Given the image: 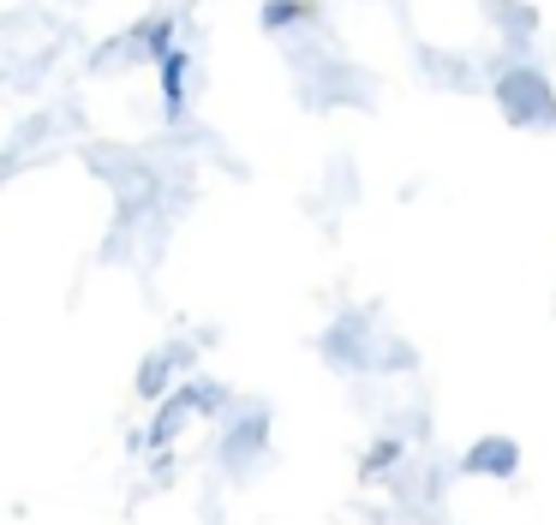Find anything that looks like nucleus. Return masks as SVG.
I'll return each instance as SVG.
<instances>
[{"instance_id":"obj_1","label":"nucleus","mask_w":556,"mask_h":525,"mask_svg":"<svg viewBox=\"0 0 556 525\" xmlns=\"http://www.w3.org/2000/svg\"><path fill=\"white\" fill-rule=\"evenodd\" d=\"M156 90H162V114H168V126H180L186 102H192V48L186 42H174L168 54L156 60Z\"/></svg>"},{"instance_id":"obj_2","label":"nucleus","mask_w":556,"mask_h":525,"mask_svg":"<svg viewBox=\"0 0 556 525\" xmlns=\"http://www.w3.org/2000/svg\"><path fill=\"white\" fill-rule=\"evenodd\" d=\"M180 376H192V341L156 346V353L138 364V394H144V400H162V394H168Z\"/></svg>"},{"instance_id":"obj_3","label":"nucleus","mask_w":556,"mask_h":525,"mask_svg":"<svg viewBox=\"0 0 556 525\" xmlns=\"http://www.w3.org/2000/svg\"><path fill=\"white\" fill-rule=\"evenodd\" d=\"M264 453V424H233V436L222 441V460H228V472H245V460H257Z\"/></svg>"},{"instance_id":"obj_4","label":"nucleus","mask_w":556,"mask_h":525,"mask_svg":"<svg viewBox=\"0 0 556 525\" xmlns=\"http://www.w3.org/2000/svg\"><path fill=\"white\" fill-rule=\"evenodd\" d=\"M317 18L312 0H264V30H288V24H305Z\"/></svg>"}]
</instances>
